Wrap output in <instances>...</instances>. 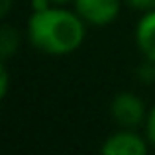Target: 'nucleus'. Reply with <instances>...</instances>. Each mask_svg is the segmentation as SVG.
<instances>
[{
    "instance_id": "9b49d317",
    "label": "nucleus",
    "mask_w": 155,
    "mask_h": 155,
    "mask_svg": "<svg viewBox=\"0 0 155 155\" xmlns=\"http://www.w3.org/2000/svg\"><path fill=\"white\" fill-rule=\"evenodd\" d=\"M30 6H31V12H38V10H45V8L53 6L49 0H30Z\"/></svg>"
},
{
    "instance_id": "7ed1b4c3",
    "label": "nucleus",
    "mask_w": 155,
    "mask_h": 155,
    "mask_svg": "<svg viewBox=\"0 0 155 155\" xmlns=\"http://www.w3.org/2000/svg\"><path fill=\"white\" fill-rule=\"evenodd\" d=\"M151 145H149L145 134H140L132 128H118L100 145L102 155H147Z\"/></svg>"
},
{
    "instance_id": "ddd939ff",
    "label": "nucleus",
    "mask_w": 155,
    "mask_h": 155,
    "mask_svg": "<svg viewBox=\"0 0 155 155\" xmlns=\"http://www.w3.org/2000/svg\"><path fill=\"white\" fill-rule=\"evenodd\" d=\"M53 6H69V4H73L75 0H49Z\"/></svg>"
},
{
    "instance_id": "6e6552de",
    "label": "nucleus",
    "mask_w": 155,
    "mask_h": 155,
    "mask_svg": "<svg viewBox=\"0 0 155 155\" xmlns=\"http://www.w3.org/2000/svg\"><path fill=\"white\" fill-rule=\"evenodd\" d=\"M143 134H145V137H147L151 149H155V104L147 112V118H145V124H143Z\"/></svg>"
},
{
    "instance_id": "f8f14e48",
    "label": "nucleus",
    "mask_w": 155,
    "mask_h": 155,
    "mask_svg": "<svg viewBox=\"0 0 155 155\" xmlns=\"http://www.w3.org/2000/svg\"><path fill=\"white\" fill-rule=\"evenodd\" d=\"M12 4H14V0H0V16H2V18H6V16L10 14Z\"/></svg>"
},
{
    "instance_id": "39448f33",
    "label": "nucleus",
    "mask_w": 155,
    "mask_h": 155,
    "mask_svg": "<svg viewBox=\"0 0 155 155\" xmlns=\"http://www.w3.org/2000/svg\"><path fill=\"white\" fill-rule=\"evenodd\" d=\"M134 41L140 55L155 63V10L141 12L134 28Z\"/></svg>"
},
{
    "instance_id": "9d476101",
    "label": "nucleus",
    "mask_w": 155,
    "mask_h": 155,
    "mask_svg": "<svg viewBox=\"0 0 155 155\" xmlns=\"http://www.w3.org/2000/svg\"><path fill=\"white\" fill-rule=\"evenodd\" d=\"M130 8L137 12H147V10H155V0H124Z\"/></svg>"
},
{
    "instance_id": "20e7f679",
    "label": "nucleus",
    "mask_w": 155,
    "mask_h": 155,
    "mask_svg": "<svg viewBox=\"0 0 155 155\" xmlns=\"http://www.w3.org/2000/svg\"><path fill=\"white\" fill-rule=\"evenodd\" d=\"M124 0H75L73 8L88 26L104 28L118 20Z\"/></svg>"
},
{
    "instance_id": "f03ea898",
    "label": "nucleus",
    "mask_w": 155,
    "mask_h": 155,
    "mask_svg": "<svg viewBox=\"0 0 155 155\" xmlns=\"http://www.w3.org/2000/svg\"><path fill=\"white\" fill-rule=\"evenodd\" d=\"M149 108L145 106L143 98L132 91H122L114 94L110 102V116L118 124V128L140 130L145 124Z\"/></svg>"
},
{
    "instance_id": "423d86ee",
    "label": "nucleus",
    "mask_w": 155,
    "mask_h": 155,
    "mask_svg": "<svg viewBox=\"0 0 155 155\" xmlns=\"http://www.w3.org/2000/svg\"><path fill=\"white\" fill-rule=\"evenodd\" d=\"M20 49V34L14 26L4 24L0 30V59L8 61L16 51Z\"/></svg>"
},
{
    "instance_id": "1a4fd4ad",
    "label": "nucleus",
    "mask_w": 155,
    "mask_h": 155,
    "mask_svg": "<svg viewBox=\"0 0 155 155\" xmlns=\"http://www.w3.org/2000/svg\"><path fill=\"white\" fill-rule=\"evenodd\" d=\"M10 91V71H8V61H0V98H6Z\"/></svg>"
},
{
    "instance_id": "f257e3e1",
    "label": "nucleus",
    "mask_w": 155,
    "mask_h": 155,
    "mask_svg": "<svg viewBox=\"0 0 155 155\" xmlns=\"http://www.w3.org/2000/svg\"><path fill=\"white\" fill-rule=\"evenodd\" d=\"M87 26L75 8L49 6L31 12L26 22V35L31 47L53 57L71 55L81 49L87 38Z\"/></svg>"
},
{
    "instance_id": "0eeeda50",
    "label": "nucleus",
    "mask_w": 155,
    "mask_h": 155,
    "mask_svg": "<svg viewBox=\"0 0 155 155\" xmlns=\"http://www.w3.org/2000/svg\"><path fill=\"white\" fill-rule=\"evenodd\" d=\"M136 77L141 84H153L155 83V63L143 59L141 65H137V69H136Z\"/></svg>"
}]
</instances>
